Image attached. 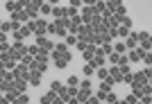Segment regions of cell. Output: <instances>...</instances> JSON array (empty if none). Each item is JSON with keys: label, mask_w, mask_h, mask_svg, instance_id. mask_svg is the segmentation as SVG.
<instances>
[{"label": "cell", "mask_w": 152, "mask_h": 104, "mask_svg": "<svg viewBox=\"0 0 152 104\" xmlns=\"http://www.w3.org/2000/svg\"><path fill=\"white\" fill-rule=\"evenodd\" d=\"M104 9H107V5H104V0H98V2L93 5V12L98 14V16H102V14H104Z\"/></svg>", "instance_id": "cell-20"}, {"label": "cell", "mask_w": 152, "mask_h": 104, "mask_svg": "<svg viewBox=\"0 0 152 104\" xmlns=\"http://www.w3.org/2000/svg\"><path fill=\"white\" fill-rule=\"evenodd\" d=\"M0 25H2V20H0Z\"/></svg>", "instance_id": "cell-52"}, {"label": "cell", "mask_w": 152, "mask_h": 104, "mask_svg": "<svg viewBox=\"0 0 152 104\" xmlns=\"http://www.w3.org/2000/svg\"><path fill=\"white\" fill-rule=\"evenodd\" d=\"M45 2H48V5H50V7H55V5H59V0H45Z\"/></svg>", "instance_id": "cell-48"}, {"label": "cell", "mask_w": 152, "mask_h": 104, "mask_svg": "<svg viewBox=\"0 0 152 104\" xmlns=\"http://www.w3.org/2000/svg\"><path fill=\"white\" fill-rule=\"evenodd\" d=\"M89 95H93V93H91V91H86V88H80L75 98H77V102L82 104V102H86V100H89Z\"/></svg>", "instance_id": "cell-17"}, {"label": "cell", "mask_w": 152, "mask_h": 104, "mask_svg": "<svg viewBox=\"0 0 152 104\" xmlns=\"http://www.w3.org/2000/svg\"><path fill=\"white\" fill-rule=\"evenodd\" d=\"M123 43H125V50H134V48L139 46V41H136V34L129 32V36H125V39H123Z\"/></svg>", "instance_id": "cell-10"}, {"label": "cell", "mask_w": 152, "mask_h": 104, "mask_svg": "<svg viewBox=\"0 0 152 104\" xmlns=\"http://www.w3.org/2000/svg\"><path fill=\"white\" fill-rule=\"evenodd\" d=\"M75 46H77V50H80V52H84V48L89 46V43H86V41H77Z\"/></svg>", "instance_id": "cell-42"}, {"label": "cell", "mask_w": 152, "mask_h": 104, "mask_svg": "<svg viewBox=\"0 0 152 104\" xmlns=\"http://www.w3.org/2000/svg\"><path fill=\"white\" fill-rule=\"evenodd\" d=\"M82 104H102V102L95 98V95H89V100H86V102H82Z\"/></svg>", "instance_id": "cell-38"}, {"label": "cell", "mask_w": 152, "mask_h": 104, "mask_svg": "<svg viewBox=\"0 0 152 104\" xmlns=\"http://www.w3.org/2000/svg\"><path fill=\"white\" fill-rule=\"evenodd\" d=\"M91 64H93L95 68H102V66H107V57H93Z\"/></svg>", "instance_id": "cell-22"}, {"label": "cell", "mask_w": 152, "mask_h": 104, "mask_svg": "<svg viewBox=\"0 0 152 104\" xmlns=\"http://www.w3.org/2000/svg\"><path fill=\"white\" fill-rule=\"evenodd\" d=\"M139 102H141V104H152V95H143Z\"/></svg>", "instance_id": "cell-41"}, {"label": "cell", "mask_w": 152, "mask_h": 104, "mask_svg": "<svg viewBox=\"0 0 152 104\" xmlns=\"http://www.w3.org/2000/svg\"><path fill=\"white\" fill-rule=\"evenodd\" d=\"M132 77H134V82L136 84H150V77H148L143 70H136V72H132Z\"/></svg>", "instance_id": "cell-12"}, {"label": "cell", "mask_w": 152, "mask_h": 104, "mask_svg": "<svg viewBox=\"0 0 152 104\" xmlns=\"http://www.w3.org/2000/svg\"><path fill=\"white\" fill-rule=\"evenodd\" d=\"M32 34V30L27 25H20V30H16V32H12V36H14V41H23V39H27Z\"/></svg>", "instance_id": "cell-7"}, {"label": "cell", "mask_w": 152, "mask_h": 104, "mask_svg": "<svg viewBox=\"0 0 152 104\" xmlns=\"http://www.w3.org/2000/svg\"><path fill=\"white\" fill-rule=\"evenodd\" d=\"M27 84L37 88V86L41 84V72H39V70H30V77H27Z\"/></svg>", "instance_id": "cell-11"}, {"label": "cell", "mask_w": 152, "mask_h": 104, "mask_svg": "<svg viewBox=\"0 0 152 104\" xmlns=\"http://www.w3.org/2000/svg\"><path fill=\"white\" fill-rule=\"evenodd\" d=\"M9 20H18L20 25H25L27 20H30V16H27V14H25V9H18V12L9 14Z\"/></svg>", "instance_id": "cell-9"}, {"label": "cell", "mask_w": 152, "mask_h": 104, "mask_svg": "<svg viewBox=\"0 0 152 104\" xmlns=\"http://www.w3.org/2000/svg\"><path fill=\"white\" fill-rule=\"evenodd\" d=\"M123 82H125V84H132V82H134L132 72H123Z\"/></svg>", "instance_id": "cell-37"}, {"label": "cell", "mask_w": 152, "mask_h": 104, "mask_svg": "<svg viewBox=\"0 0 152 104\" xmlns=\"http://www.w3.org/2000/svg\"><path fill=\"white\" fill-rule=\"evenodd\" d=\"M12 75H14V79H25V82H27V77H30V68L23 66V64H16V68L12 70Z\"/></svg>", "instance_id": "cell-4"}, {"label": "cell", "mask_w": 152, "mask_h": 104, "mask_svg": "<svg viewBox=\"0 0 152 104\" xmlns=\"http://www.w3.org/2000/svg\"><path fill=\"white\" fill-rule=\"evenodd\" d=\"M107 70H109V77H111V82H114V84H121V82H123V72H121V68H118V66H109Z\"/></svg>", "instance_id": "cell-8"}, {"label": "cell", "mask_w": 152, "mask_h": 104, "mask_svg": "<svg viewBox=\"0 0 152 104\" xmlns=\"http://www.w3.org/2000/svg\"><path fill=\"white\" fill-rule=\"evenodd\" d=\"M107 59H109V64H111V66H116V64H118V59H121V54H118V52H111V54H107Z\"/></svg>", "instance_id": "cell-33"}, {"label": "cell", "mask_w": 152, "mask_h": 104, "mask_svg": "<svg viewBox=\"0 0 152 104\" xmlns=\"http://www.w3.org/2000/svg\"><path fill=\"white\" fill-rule=\"evenodd\" d=\"M129 27H123V25H118V30H116V36H121V39H125V36H129Z\"/></svg>", "instance_id": "cell-24"}, {"label": "cell", "mask_w": 152, "mask_h": 104, "mask_svg": "<svg viewBox=\"0 0 152 104\" xmlns=\"http://www.w3.org/2000/svg\"><path fill=\"white\" fill-rule=\"evenodd\" d=\"M118 104H127V102H125V100H121V102H118Z\"/></svg>", "instance_id": "cell-51"}, {"label": "cell", "mask_w": 152, "mask_h": 104, "mask_svg": "<svg viewBox=\"0 0 152 104\" xmlns=\"http://www.w3.org/2000/svg\"><path fill=\"white\" fill-rule=\"evenodd\" d=\"M27 52V46L23 43V41H14L12 46H9V57L14 59V61H20V57Z\"/></svg>", "instance_id": "cell-1"}, {"label": "cell", "mask_w": 152, "mask_h": 104, "mask_svg": "<svg viewBox=\"0 0 152 104\" xmlns=\"http://www.w3.org/2000/svg\"><path fill=\"white\" fill-rule=\"evenodd\" d=\"M9 46H12L9 41H5V43H0V52H9Z\"/></svg>", "instance_id": "cell-44"}, {"label": "cell", "mask_w": 152, "mask_h": 104, "mask_svg": "<svg viewBox=\"0 0 152 104\" xmlns=\"http://www.w3.org/2000/svg\"><path fill=\"white\" fill-rule=\"evenodd\" d=\"M55 100H57V93H55V91H48L43 98H41V104H52Z\"/></svg>", "instance_id": "cell-18"}, {"label": "cell", "mask_w": 152, "mask_h": 104, "mask_svg": "<svg viewBox=\"0 0 152 104\" xmlns=\"http://www.w3.org/2000/svg\"><path fill=\"white\" fill-rule=\"evenodd\" d=\"M82 72H84V77L86 79H91L95 75V66L91 64V61H84V68H82Z\"/></svg>", "instance_id": "cell-13"}, {"label": "cell", "mask_w": 152, "mask_h": 104, "mask_svg": "<svg viewBox=\"0 0 152 104\" xmlns=\"http://www.w3.org/2000/svg\"><path fill=\"white\" fill-rule=\"evenodd\" d=\"M95 75L100 77V82H102V79H107V77H109V70H107V66H102V68H95Z\"/></svg>", "instance_id": "cell-26"}, {"label": "cell", "mask_w": 152, "mask_h": 104, "mask_svg": "<svg viewBox=\"0 0 152 104\" xmlns=\"http://www.w3.org/2000/svg\"><path fill=\"white\" fill-rule=\"evenodd\" d=\"M121 25H123V27H129V30H132V18H129V16H125V20H123Z\"/></svg>", "instance_id": "cell-43"}, {"label": "cell", "mask_w": 152, "mask_h": 104, "mask_svg": "<svg viewBox=\"0 0 152 104\" xmlns=\"http://www.w3.org/2000/svg\"><path fill=\"white\" fill-rule=\"evenodd\" d=\"M68 7H75V9H80L82 7V0H70V5Z\"/></svg>", "instance_id": "cell-45"}, {"label": "cell", "mask_w": 152, "mask_h": 104, "mask_svg": "<svg viewBox=\"0 0 152 104\" xmlns=\"http://www.w3.org/2000/svg\"><path fill=\"white\" fill-rule=\"evenodd\" d=\"M30 2H32V5H34V7H41V5H43V2H45V0H30Z\"/></svg>", "instance_id": "cell-46"}, {"label": "cell", "mask_w": 152, "mask_h": 104, "mask_svg": "<svg viewBox=\"0 0 152 104\" xmlns=\"http://www.w3.org/2000/svg\"><path fill=\"white\" fill-rule=\"evenodd\" d=\"M32 61H34V57H32V54H27V52H25V54L20 57V61H18V64H23V66H27V68H30V66H32Z\"/></svg>", "instance_id": "cell-27"}, {"label": "cell", "mask_w": 152, "mask_h": 104, "mask_svg": "<svg viewBox=\"0 0 152 104\" xmlns=\"http://www.w3.org/2000/svg\"><path fill=\"white\" fill-rule=\"evenodd\" d=\"M70 64H73V54H70V50L64 52L59 59H55V66H57V68H68Z\"/></svg>", "instance_id": "cell-5"}, {"label": "cell", "mask_w": 152, "mask_h": 104, "mask_svg": "<svg viewBox=\"0 0 152 104\" xmlns=\"http://www.w3.org/2000/svg\"><path fill=\"white\" fill-rule=\"evenodd\" d=\"M5 41H7V34H5V32H0V43H5Z\"/></svg>", "instance_id": "cell-49"}, {"label": "cell", "mask_w": 152, "mask_h": 104, "mask_svg": "<svg viewBox=\"0 0 152 104\" xmlns=\"http://www.w3.org/2000/svg\"><path fill=\"white\" fill-rule=\"evenodd\" d=\"M77 84H80V77H77V75H70L68 82H66V86H77Z\"/></svg>", "instance_id": "cell-35"}, {"label": "cell", "mask_w": 152, "mask_h": 104, "mask_svg": "<svg viewBox=\"0 0 152 104\" xmlns=\"http://www.w3.org/2000/svg\"><path fill=\"white\" fill-rule=\"evenodd\" d=\"M111 46H114V52H118V54H125V43H123V41H118V43H111Z\"/></svg>", "instance_id": "cell-32"}, {"label": "cell", "mask_w": 152, "mask_h": 104, "mask_svg": "<svg viewBox=\"0 0 152 104\" xmlns=\"http://www.w3.org/2000/svg\"><path fill=\"white\" fill-rule=\"evenodd\" d=\"M34 46H39L41 50L45 52H52V48H55V43H52L48 36H34Z\"/></svg>", "instance_id": "cell-3"}, {"label": "cell", "mask_w": 152, "mask_h": 104, "mask_svg": "<svg viewBox=\"0 0 152 104\" xmlns=\"http://www.w3.org/2000/svg\"><path fill=\"white\" fill-rule=\"evenodd\" d=\"M39 50H41L39 46H27V54H32V57H37V54H39Z\"/></svg>", "instance_id": "cell-36"}, {"label": "cell", "mask_w": 152, "mask_h": 104, "mask_svg": "<svg viewBox=\"0 0 152 104\" xmlns=\"http://www.w3.org/2000/svg\"><path fill=\"white\" fill-rule=\"evenodd\" d=\"M0 88H2V93H7V91H14V79H2Z\"/></svg>", "instance_id": "cell-21"}, {"label": "cell", "mask_w": 152, "mask_h": 104, "mask_svg": "<svg viewBox=\"0 0 152 104\" xmlns=\"http://www.w3.org/2000/svg\"><path fill=\"white\" fill-rule=\"evenodd\" d=\"M104 5H107V9H109V12L114 14L116 9H118V7L123 5V0H104Z\"/></svg>", "instance_id": "cell-19"}, {"label": "cell", "mask_w": 152, "mask_h": 104, "mask_svg": "<svg viewBox=\"0 0 152 104\" xmlns=\"http://www.w3.org/2000/svg\"><path fill=\"white\" fill-rule=\"evenodd\" d=\"M48 34H55V23H48Z\"/></svg>", "instance_id": "cell-47"}, {"label": "cell", "mask_w": 152, "mask_h": 104, "mask_svg": "<svg viewBox=\"0 0 152 104\" xmlns=\"http://www.w3.org/2000/svg\"><path fill=\"white\" fill-rule=\"evenodd\" d=\"M50 12H52V7L48 5V2H43V5L39 7V14H41V16H50Z\"/></svg>", "instance_id": "cell-29"}, {"label": "cell", "mask_w": 152, "mask_h": 104, "mask_svg": "<svg viewBox=\"0 0 152 104\" xmlns=\"http://www.w3.org/2000/svg\"><path fill=\"white\" fill-rule=\"evenodd\" d=\"M50 16H55V18H61V16H64V7L55 5V7H52V12H50Z\"/></svg>", "instance_id": "cell-30"}, {"label": "cell", "mask_w": 152, "mask_h": 104, "mask_svg": "<svg viewBox=\"0 0 152 104\" xmlns=\"http://www.w3.org/2000/svg\"><path fill=\"white\" fill-rule=\"evenodd\" d=\"M129 88H132V95H136L139 100L143 95H152V84H136V82H132Z\"/></svg>", "instance_id": "cell-2"}, {"label": "cell", "mask_w": 152, "mask_h": 104, "mask_svg": "<svg viewBox=\"0 0 152 104\" xmlns=\"http://www.w3.org/2000/svg\"><path fill=\"white\" fill-rule=\"evenodd\" d=\"M64 39H66V41H64V43H66V46H68V48H73V46H75V43H77V36H75V34H66Z\"/></svg>", "instance_id": "cell-28"}, {"label": "cell", "mask_w": 152, "mask_h": 104, "mask_svg": "<svg viewBox=\"0 0 152 104\" xmlns=\"http://www.w3.org/2000/svg\"><path fill=\"white\" fill-rule=\"evenodd\" d=\"M27 86H30V84H27L25 79H14V91L25 93V91H27Z\"/></svg>", "instance_id": "cell-16"}, {"label": "cell", "mask_w": 152, "mask_h": 104, "mask_svg": "<svg viewBox=\"0 0 152 104\" xmlns=\"http://www.w3.org/2000/svg\"><path fill=\"white\" fill-rule=\"evenodd\" d=\"M125 102H127V104H136V102H139V98H136V95H132V93H129V95H127V98H125Z\"/></svg>", "instance_id": "cell-40"}, {"label": "cell", "mask_w": 152, "mask_h": 104, "mask_svg": "<svg viewBox=\"0 0 152 104\" xmlns=\"http://www.w3.org/2000/svg\"><path fill=\"white\" fill-rule=\"evenodd\" d=\"M143 52H145V50H141V48L136 46L134 50H127L125 57H127V61H129V64H136V61H141V54H143Z\"/></svg>", "instance_id": "cell-6"}, {"label": "cell", "mask_w": 152, "mask_h": 104, "mask_svg": "<svg viewBox=\"0 0 152 104\" xmlns=\"http://www.w3.org/2000/svg\"><path fill=\"white\" fill-rule=\"evenodd\" d=\"M141 61L145 64V68H150V66H152V54H150V52H143V54H141Z\"/></svg>", "instance_id": "cell-31"}, {"label": "cell", "mask_w": 152, "mask_h": 104, "mask_svg": "<svg viewBox=\"0 0 152 104\" xmlns=\"http://www.w3.org/2000/svg\"><path fill=\"white\" fill-rule=\"evenodd\" d=\"M80 88H86V91H91V88H93V86H91V79H80Z\"/></svg>", "instance_id": "cell-34"}, {"label": "cell", "mask_w": 152, "mask_h": 104, "mask_svg": "<svg viewBox=\"0 0 152 104\" xmlns=\"http://www.w3.org/2000/svg\"><path fill=\"white\" fill-rule=\"evenodd\" d=\"M34 59H37V61H45V64H48V61H50V52H45V50H39V54H37Z\"/></svg>", "instance_id": "cell-25"}, {"label": "cell", "mask_w": 152, "mask_h": 104, "mask_svg": "<svg viewBox=\"0 0 152 104\" xmlns=\"http://www.w3.org/2000/svg\"><path fill=\"white\" fill-rule=\"evenodd\" d=\"M0 32H5V34H12V32H14V27H12V20H2V25H0Z\"/></svg>", "instance_id": "cell-23"}, {"label": "cell", "mask_w": 152, "mask_h": 104, "mask_svg": "<svg viewBox=\"0 0 152 104\" xmlns=\"http://www.w3.org/2000/svg\"><path fill=\"white\" fill-rule=\"evenodd\" d=\"M50 91H55L57 95H61V93L66 91V84H61L59 79H55V82H50Z\"/></svg>", "instance_id": "cell-15"}, {"label": "cell", "mask_w": 152, "mask_h": 104, "mask_svg": "<svg viewBox=\"0 0 152 104\" xmlns=\"http://www.w3.org/2000/svg\"><path fill=\"white\" fill-rule=\"evenodd\" d=\"M55 34H57V36H66V34H68V30H64V27H57V25H55Z\"/></svg>", "instance_id": "cell-39"}, {"label": "cell", "mask_w": 152, "mask_h": 104, "mask_svg": "<svg viewBox=\"0 0 152 104\" xmlns=\"http://www.w3.org/2000/svg\"><path fill=\"white\" fill-rule=\"evenodd\" d=\"M93 57H95V46H91V43H89V46L84 48V52H82V59H84V61H91Z\"/></svg>", "instance_id": "cell-14"}, {"label": "cell", "mask_w": 152, "mask_h": 104, "mask_svg": "<svg viewBox=\"0 0 152 104\" xmlns=\"http://www.w3.org/2000/svg\"><path fill=\"white\" fill-rule=\"evenodd\" d=\"M52 104H66V102H64V100H61V98H59V95H57V100H55V102H52Z\"/></svg>", "instance_id": "cell-50"}]
</instances>
